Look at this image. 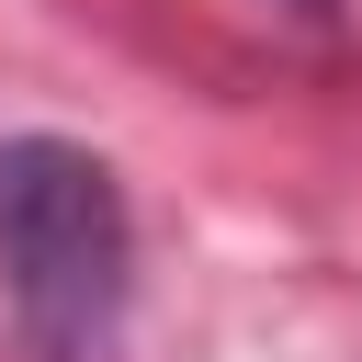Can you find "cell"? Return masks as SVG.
Instances as JSON below:
<instances>
[{"label":"cell","mask_w":362,"mask_h":362,"mask_svg":"<svg viewBox=\"0 0 362 362\" xmlns=\"http://www.w3.org/2000/svg\"><path fill=\"white\" fill-rule=\"evenodd\" d=\"M136 226L124 181L68 136H0V294L34 362H102L124 328Z\"/></svg>","instance_id":"6da1fadb"}]
</instances>
